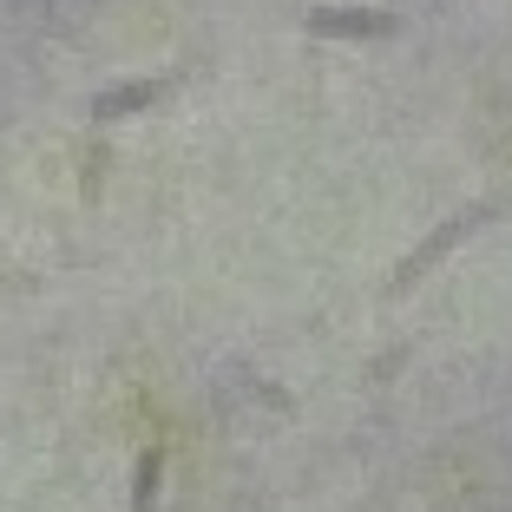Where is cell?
Masks as SVG:
<instances>
[{
	"mask_svg": "<svg viewBox=\"0 0 512 512\" xmlns=\"http://www.w3.org/2000/svg\"><path fill=\"white\" fill-rule=\"evenodd\" d=\"M178 86V73H151V79H119V86H106L99 99H92V125H119V119H132V112H145V106H158L165 92Z\"/></svg>",
	"mask_w": 512,
	"mask_h": 512,
	"instance_id": "3",
	"label": "cell"
},
{
	"mask_svg": "<svg viewBox=\"0 0 512 512\" xmlns=\"http://www.w3.org/2000/svg\"><path fill=\"white\" fill-rule=\"evenodd\" d=\"M158 480H165V447H145L138 453V473H132V512L158 506Z\"/></svg>",
	"mask_w": 512,
	"mask_h": 512,
	"instance_id": "4",
	"label": "cell"
},
{
	"mask_svg": "<svg viewBox=\"0 0 512 512\" xmlns=\"http://www.w3.org/2000/svg\"><path fill=\"white\" fill-rule=\"evenodd\" d=\"M302 33L309 40H394L401 14H388V7H309Z\"/></svg>",
	"mask_w": 512,
	"mask_h": 512,
	"instance_id": "2",
	"label": "cell"
},
{
	"mask_svg": "<svg viewBox=\"0 0 512 512\" xmlns=\"http://www.w3.org/2000/svg\"><path fill=\"white\" fill-rule=\"evenodd\" d=\"M499 211H506V204H499V197H480V204H467V211L440 217V224L427 230V237H421V243H414V250H407L401 263H394V270H388V296H407V289L421 283L427 270H440V263H447V256L460 250V243H467L473 230H486V224H493Z\"/></svg>",
	"mask_w": 512,
	"mask_h": 512,
	"instance_id": "1",
	"label": "cell"
}]
</instances>
